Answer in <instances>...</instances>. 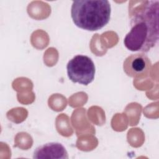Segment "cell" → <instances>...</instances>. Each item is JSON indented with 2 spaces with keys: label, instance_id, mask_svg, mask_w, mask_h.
<instances>
[{
  "label": "cell",
  "instance_id": "obj_1",
  "mask_svg": "<svg viewBox=\"0 0 159 159\" xmlns=\"http://www.w3.org/2000/svg\"><path fill=\"white\" fill-rule=\"evenodd\" d=\"M159 1H147L132 16L124 43L132 52H147L158 41Z\"/></svg>",
  "mask_w": 159,
  "mask_h": 159
},
{
  "label": "cell",
  "instance_id": "obj_2",
  "mask_svg": "<svg viewBox=\"0 0 159 159\" xmlns=\"http://www.w3.org/2000/svg\"><path fill=\"white\" fill-rule=\"evenodd\" d=\"M111 8L107 0L74 1L71 16L79 28L89 31L98 30L107 24Z\"/></svg>",
  "mask_w": 159,
  "mask_h": 159
},
{
  "label": "cell",
  "instance_id": "obj_3",
  "mask_svg": "<svg viewBox=\"0 0 159 159\" xmlns=\"http://www.w3.org/2000/svg\"><path fill=\"white\" fill-rule=\"evenodd\" d=\"M66 70L69 79L73 83L86 86L94 78V63L91 58L86 55L75 56L68 62Z\"/></svg>",
  "mask_w": 159,
  "mask_h": 159
},
{
  "label": "cell",
  "instance_id": "obj_4",
  "mask_svg": "<svg viewBox=\"0 0 159 159\" xmlns=\"http://www.w3.org/2000/svg\"><path fill=\"white\" fill-rule=\"evenodd\" d=\"M126 75L135 78L148 76L152 69V63L148 57L143 53L132 54L127 57L123 63Z\"/></svg>",
  "mask_w": 159,
  "mask_h": 159
},
{
  "label": "cell",
  "instance_id": "obj_5",
  "mask_svg": "<svg viewBox=\"0 0 159 159\" xmlns=\"http://www.w3.org/2000/svg\"><path fill=\"white\" fill-rule=\"evenodd\" d=\"M35 159H68V152L65 147L58 142H48L37 147L33 153Z\"/></svg>",
  "mask_w": 159,
  "mask_h": 159
}]
</instances>
